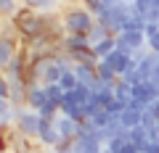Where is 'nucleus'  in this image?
<instances>
[{
	"instance_id": "f257e3e1",
	"label": "nucleus",
	"mask_w": 159,
	"mask_h": 153,
	"mask_svg": "<svg viewBox=\"0 0 159 153\" xmlns=\"http://www.w3.org/2000/svg\"><path fill=\"white\" fill-rule=\"evenodd\" d=\"M61 24H64V32L66 34H88L96 24V13L88 11L82 3L77 6H66L61 11Z\"/></svg>"
},
{
	"instance_id": "f03ea898",
	"label": "nucleus",
	"mask_w": 159,
	"mask_h": 153,
	"mask_svg": "<svg viewBox=\"0 0 159 153\" xmlns=\"http://www.w3.org/2000/svg\"><path fill=\"white\" fill-rule=\"evenodd\" d=\"M130 16H133V6L130 3H114V6H103L101 11L96 13V21L106 24V27L111 29V34H122Z\"/></svg>"
},
{
	"instance_id": "7ed1b4c3",
	"label": "nucleus",
	"mask_w": 159,
	"mask_h": 153,
	"mask_svg": "<svg viewBox=\"0 0 159 153\" xmlns=\"http://www.w3.org/2000/svg\"><path fill=\"white\" fill-rule=\"evenodd\" d=\"M40 127H43V116H40L37 111H32V108L27 106H19L16 108V124H13V130L21 132L24 137H37L40 135Z\"/></svg>"
},
{
	"instance_id": "20e7f679",
	"label": "nucleus",
	"mask_w": 159,
	"mask_h": 153,
	"mask_svg": "<svg viewBox=\"0 0 159 153\" xmlns=\"http://www.w3.org/2000/svg\"><path fill=\"white\" fill-rule=\"evenodd\" d=\"M34 74H37V79L43 85H58L64 77V69L56 63V58H43L40 63H34Z\"/></svg>"
},
{
	"instance_id": "39448f33",
	"label": "nucleus",
	"mask_w": 159,
	"mask_h": 153,
	"mask_svg": "<svg viewBox=\"0 0 159 153\" xmlns=\"http://www.w3.org/2000/svg\"><path fill=\"white\" fill-rule=\"evenodd\" d=\"M37 148V142L32 137H24L21 132L8 130L6 132V153H32Z\"/></svg>"
},
{
	"instance_id": "423d86ee",
	"label": "nucleus",
	"mask_w": 159,
	"mask_h": 153,
	"mask_svg": "<svg viewBox=\"0 0 159 153\" xmlns=\"http://www.w3.org/2000/svg\"><path fill=\"white\" fill-rule=\"evenodd\" d=\"M61 140H64V137L58 135V130L53 127V121H45V119H43V127H40V135L34 137V142H37L40 148H45V151H53Z\"/></svg>"
},
{
	"instance_id": "0eeeda50",
	"label": "nucleus",
	"mask_w": 159,
	"mask_h": 153,
	"mask_svg": "<svg viewBox=\"0 0 159 153\" xmlns=\"http://www.w3.org/2000/svg\"><path fill=\"white\" fill-rule=\"evenodd\" d=\"M90 40H88V34H64L61 37V50H66V53H88L90 50Z\"/></svg>"
},
{
	"instance_id": "6e6552de",
	"label": "nucleus",
	"mask_w": 159,
	"mask_h": 153,
	"mask_svg": "<svg viewBox=\"0 0 159 153\" xmlns=\"http://www.w3.org/2000/svg\"><path fill=\"white\" fill-rule=\"evenodd\" d=\"M53 127H56L58 135L66 137V140H77V135H80V121L69 119L66 113H58L56 119H53Z\"/></svg>"
},
{
	"instance_id": "1a4fd4ad",
	"label": "nucleus",
	"mask_w": 159,
	"mask_h": 153,
	"mask_svg": "<svg viewBox=\"0 0 159 153\" xmlns=\"http://www.w3.org/2000/svg\"><path fill=\"white\" fill-rule=\"evenodd\" d=\"M157 69H159V53H151V50H148V56L138 63V74H141V79H143V82L154 79V77H157Z\"/></svg>"
},
{
	"instance_id": "9d476101",
	"label": "nucleus",
	"mask_w": 159,
	"mask_h": 153,
	"mask_svg": "<svg viewBox=\"0 0 159 153\" xmlns=\"http://www.w3.org/2000/svg\"><path fill=\"white\" fill-rule=\"evenodd\" d=\"M16 108L11 100H6V98H0V124H3V132L13 130V124H16Z\"/></svg>"
},
{
	"instance_id": "9b49d317",
	"label": "nucleus",
	"mask_w": 159,
	"mask_h": 153,
	"mask_svg": "<svg viewBox=\"0 0 159 153\" xmlns=\"http://www.w3.org/2000/svg\"><path fill=\"white\" fill-rule=\"evenodd\" d=\"M48 103V92H45V85H32L27 92V108L32 111H40V108Z\"/></svg>"
},
{
	"instance_id": "f8f14e48",
	"label": "nucleus",
	"mask_w": 159,
	"mask_h": 153,
	"mask_svg": "<svg viewBox=\"0 0 159 153\" xmlns=\"http://www.w3.org/2000/svg\"><path fill=\"white\" fill-rule=\"evenodd\" d=\"M96 69H98V63H74V74H77V79L82 82V85H88V87H93L98 82Z\"/></svg>"
},
{
	"instance_id": "ddd939ff",
	"label": "nucleus",
	"mask_w": 159,
	"mask_h": 153,
	"mask_svg": "<svg viewBox=\"0 0 159 153\" xmlns=\"http://www.w3.org/2000/svg\"><path fill=\"white\" fill-rule=\"evenodd\" d=\"M96 77H98V79L103 82V85H111V87H114V85H117V82H119V74L114 71V69L109 66L106 61H98V69H96Z\"/></svg>"
},
{
	"instance_id": "4468645a",
	"label": "nucleus",
	"mask_w": 159,
	"mask_h": 153,
	"mask_svg": "<svg viewBox=\"0 0 159 153\" xmlns=\"http://www.w3.org/2000/svg\"><path fill=\"white\" fill-rule=\"evenodd\" d=\"M114 48H117V37L111 34V37H106V40H101V42H96V45H93V56H96L98 61H103V58H106Z\"/></svg>"
},
{
	"instance_id": "2eb2a0df",
	"label": "nucleus",
	"mask_w": 159,
	"mask_h": 153,
	"mask_svg": "<svg viewBox=\"0 0 159 153\" xmlns=\"http://www.w3.org/2000/svg\"><path fill=\"white\" fill-rule=\"evenodd\" d=\"M122 37H125V42H127L130 50H138V48H146L148 45V37L143 32H122Z\"/></svg>"
},
{
	"instance_id": "dca6fc26",
	"label": "nucleus",
	"mask_w": 159,
	"mask_h": 153,
	"mask_svg": "<svg viewBox=\"0 0 159 153\" xmlns=\"http://www.w3.org/2000/svg\"><path fill=\"white\" fill-rule=\"evenodd\" d=\"M106 37H111V29H109L106 24H101V21H96V24H93V29L88 32V40H90V45H96V42L106 40Z\"/></svg>"
},
{
	"instance_id": "f3484780",
	"label": "nucleus",
	"mask_w": 159,
	"mask_h": 153,
	"mask_svg": "<svg viewBox=\"0 0 159 153\" xmlns=\"http://www.w3.org/2000/svg\"><path fill=\"white\" fill-rule=\"evenodd\" d=\"M114 98L130 106V100H133V85H127L125 79H119L117 85H114Z\"/></svg>"
},
{
	"instance_id": "a211bd4d",
	"label": "nucleus",
	"mask_w": 159,
	"mask_h": 153,
	"mask_svg": "<svg viewBox=\"0 0 159 153\" xmlns=\"http://www.w3.org/2000/svg\"><path fill=\"white\" fill-rule=\"evenodd\" d=\"M21 8H24L21 0H0V13H3V19H13Z\"/></svg>"
},
{
	"instance_id": "6ab92c4d",
	"label": "nucleus",
	"mask_w": 159,
	"mask_h": 153,
	"mask_svg": "<svg viewBox=\"0 0 159 153\" xmlns=\"http://www.w3.org/2000/svg\"><path fill=\"white\" fill-rule=\"evenodd\" d=\"M125 137H127L130 142H135L138 148H141L143 142H148V130H146V127H141V124H138V127H130Z\"/></svg>"
},
{
	"instance_id": "aec40b11",
	"label": "nucleus",
	"mask_w": 159,
	"mask_h": 153,
	"mask_svg": "<svg viewBox=\"0 0 159 153\" xmlns=\"http://www.w3.org/2000/svg\"><path fill=\"white\" fill-rule=\"evenodd\" d=\"M141 119H143V111H135V108H130V106H127L125 113L119 116V121H122L127 130H130V127H138V124H141Z\"/></svg>"
},
{
	"instance_id": "412c9836",
	"label": "nucleus",
	"mask_w": 159,
	"mask_h": 153,
	"mask_svg": "<svg viewBox=\"0 0 159 153\" xmlns=\"http://www.w3.org/2000/svg\"><path fill=\"white\" fill-rule=\"evenodd\" d=\"M58 85H61L66 92L77 90V87H80V79H77V74H74V69H72V71H64V77H61V82H58Z\"/></svg>"
},
{
	"instance_id": "4be33fe9",
	"label": "nucleus",
	"mask_w": 159,
	"mask_h": 153,
	"mask_svg": "<svg viewBox=\"0 0 159 153\" xmlns=\"http://www.w3.org/2000/svg\"><path fill=\"white\" fill-rule=\"evenodd\" d=\"M111 119H114L111 113H109L106 108H101V111H98L96 116H93V119H88V121H93V124H96L98 130H103V127H106V124H109V121H111Z\"/></svg>"
},
{
	"instance_id": "5701e85b",
	"label": "nucleus",
	"mask_w": 159,
	"mask_h": 153,
	"mask_svg": "<svg viewBox=\"0 0 159 153\" xmlns=\"http://www.w3.org/2000/svg\"><path fill=\"white\" fill-rule=\"evenodd\" d=\"M125 108H127V103H122V100H117V98H114V100H111V103H109V106H106V111L111 113L114 119H119V116L125 113Z\"/></svg>"
},
{
	"instance_id": "b1692460",
	"label": "nucleus",
	"mask_w": 159,
	"mask_h": 153,
	"mask_svg": "<svg viewBox=\"0 0 159 153\" xmlns=\"http://www.w3.org/2000/svg\"><path fill=\"white\" fill-rule=\"evenodd\" d=\"M127 142H130L127 137H114V140H109V145H106V148H109L111 153H125Z\"/></svg>"
},
{
	"instance_id": "393cba45",
	"label": "nucleus",
	"mask_w": 159,
	"mask_h": 153,
	"mask_svg": "<svg viewBox=\"0 0 159 153\" xmlns=\"http://www.w3.org/2000/svg\"><path fill=\"white\" fill-rule=\"evenodd\" d=\"M141 127H146V130L151 132V130H157V127H159V119H157V116H154L151 111H143V119H141Z\"/></svg>"
},
{
	"instance_id": "a878e982",
	"label": "nucleus",
	"mask_w": 159,
	"mask_h": 153,
	"mask_svg": "<svg viewBox=\"0 0 159 153\" xmlns=\"http://www.w3.org/2000/svg\"><path fill=\"white\" fill-rule=\"evenodd\" d=\"M51 153H77V151H74V140H66V137H64V140L58 142Z\"/></svg>"
},
{
	"instance_id": "bb28decb",
	"label": "nucleus",
	"mask_w": 159,
	"mask_h": 153,
	"mask_svg": "<svg viewBox=\"0 0 159 153\" xmlns=\"http://www.w3.org/2000/svg\"><path fill=\"white\" fill-rule=\"evenodd\" d=\"M143 34H146L148 40H151L154 34H159V21H146V29H143Z\"/></svg>"
},
{
	"instance_id": "cd10ccee",
	"label": "nucleus",
	"mask_w": 159,
	"mask_h": 153,
	"mask_svg": "<svg viewBox=\"0 0 159 153\" xmlns=\"http://www.w3.org/2000/svg\"><path fill=\"white\" fill-rule=\"evenodd\" d=\"M141 153H159V142H154V140L143 142V145H141Z\"/></svg>"
},
{
	"instance_id": "c85d7f7f",
	"label": "nucleus",
	"mask_w": 159,
	"mask_h": 153,
	"mask_svg": "<svg viewBox=\"0 0 159 153\" xmlns=\"http://www.w3.org/2000/svg\"><path fill=\"white\" fill-rule=\"evenodd\" d=\"M148 50H151V53H159V34H154L151 40H148Z\"/></svg>"
},
{
	"instance_id": "c756f323",
	"label": "nucleus",
	"mask_w": 159,
	"mask_h": 153,
	"mask_svg": "<svg viewBox=\"0 0 159 153\" xmlns=\"http://www.w3.org/2000/svg\"><path fill=\"white\" fill-rule=\"evenodd\" d=\"M148 111H151L154 116H157V119H159V98H157V100H154V103H148Z\"/></svg>"
},
{
	"instance_id": "7c9ffc66",
	"label": "nucleus",
	"mask_w": 159,
	"mask_h": 153,
	"mask_svg": "<svg viewBox=\"0 0 159 153\" xmlns=\"http://www.w3.org/2000/svg\"><path fill=\"white\" fill-rule=\"evenodd\" d=\"M32 153H51V151H45V148H40V145H37V148H34Z\"/></svg>"
},
{
	"instance_id": "2f4dec72",
	"label": "nucleus",
	"mask_w": 159,
	"mask_h": 153,
	"mask_svg": "<svg viewBox=\"0 0 159 153\" xmlns=\"http://www.w3.org/2000/svg\"><path fill=\"white\" fill-rule=\"evenodd\" d=\"M125 3H130V6H133V3H135V0H125Z\"/></svg>"
},
{
	"instance_id": "473e14b6",
	"label": "nucleus",
	"mask_w": 159,
	"mask_h": 153,
	"mask_svg": "<svg viewBox=\"0 0 159 153\" xmlns=\"http://www.w3.org/2000/svg\"><path fill=\"white\" fill-rule=\"evenodd\" d=\"M3 153H6V151H3Z\"/></svg>"
}]
</instances>
